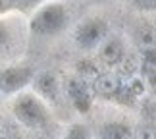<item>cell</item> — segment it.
I'll return each mask as SVG.
<instances>
[{
    "label": "cell",
    "mask_w": 156,
    "mask_h": 139,
    "mask_svg": "<svg viewBox=\"0 0 156 139\" xmlns=\"http://www.w3.org/2000/svg\"><path fill=\"white\" fill-rule=\"evenodd\" d=\"M66 23H68L66 8L58 2H52L35 12V16L31 17V23H29V29L37 37H52V35H58L62 31Z\"/></svg>",
    "instance_id": "cell-1"
},
{
    "label": "cell",
    "mask_w": 156,
    "mask_h": 139,
    "mask_svg": "<svg viewBox=\"0 0 156 139\" xmlns=\"http://www.w3.org/2000/svg\"><path fill=\"white\" fill-rule=\"evenodd\" d=\"M12 110H14V116L20 120L23 126H27V128H41V126H44L46 120H48L46 106L31 93H25V95L17 97Z\"/></svg>",
    "instance_id": "cell-2"
},
{
    "label": "cell",
    "mask_w": 156,
    "mask_h": 139,
    "mask_svg": "<svg viewBox=\"0 0 156 139\" xmlns=\"http://www.w3.org/2000/svg\"><path fill=\"white\" fill-rule=\"evenodd\" d=\"M106 33H108V23L100 17H91L75 29V43L83 50H89V48L102 43L106 39Z\"/></svg>",
    "instance_id": "cell-3"
},
{
    "label": "cell",
    "mask_w": 156,
    "mask_h": 139,
    "mask_svg": "<svg viewBox=\"0 0 156 139\" xmlns=\"http://www.w3.org/2000/svg\"><path fill=\"white\" fill-rule=\"evenodd\" d=\"M33 79V70L27 66H12L0 71V91L2 93H17Z\"/></svg>",
    "instance_id": "cell-4"
},
{
    "label": "cell",
    "mask_w": 156,
    "mask_h": 139,
    "mask_svg": "<svg viewBox=\"0 0 156 139\" xmlns=\"http://www.w3.org/2000/svg\"><path fill=\"white\" fill-rule=\"evenodd\" d=\"M94 91L97 95L104 97V99H118L123 91V83L122 79L112 74V71H106V74H98L97 79H94Z\"/></svg>",
    "instance_id": "cell-5"
},
{
    "label": "cell",
    "mask_w": 156,
    "mask_h": 139,
    "mask_svg": "<svg viewBox=\"0 0 156 139\" xmlns=\"http://www.w3.org/2000/svg\"><path fill=\"white\" fill-rule=\"evenodd\" d=\"M68 93L71 97V102L75 104V108L79 112H87L89 108H91L93 97H91V91H89L87 83L83 79H77V77L69 79L68 81Z\"/></svg>",
    "instance_id": "cell-6"
},
{
    "label": "cell",
    "mask_w": 156,
    "mask_h": 139,
    "mask_svg": "<svg viewBox=\"0 0 156 139\" xmlns=\"http://www.w3.org/2000/svg\"><path fill=\"white\" fill-rule=\"evenodd\" d=\"M98 56H100V60H102L106 66H118L123 60V56H125V45H123V41L118 39V37L104 39L102 45H100Z\"/></svg>",
    "instance_id": "cell-7"
},
{
    "label": "cell",
    "mask_w": 156,
    "mask_h": 139,
    "mask_svg": "<svg viewBox=\"0 0 156 139\" xmlns=\"http://www.w3.org/2000/svg\"><path fill=\"white\" fill-rule=\"evenodd\" d=\"M104 139H131V130L122 122H110L102 128Z\"/></svg>",
    "instance_id": "cell-8"
},
{
    "label": "cell",
    "mask_w": 156,
    "mask_h": 139,
    "mask_svg": "<svg viewBox=\"0 0 156 139\" xmlns=\"http://www.w3.org/2000/svg\"><path fill=\"white\" fill-rule=\"evenodd\" d=\"M143 75L147 77V81L154 85L156 81V56H154V50H147L145 58H143Z\"/></svg>",
    "instance_id": "cell-9"
},
{
    "label": "cell",
    "mask_w": 156,
    "mask_h": 139,
    "mask_svg": "<svg viewBox=\"0 0 156 139\" xmlns=\"http://www.w3.org/2000/svg\"><path fill=\"white\" fill-rule=\"evenodd\" d=\"M39 91L46 95V97H52L54 93H56V79H54L52 74H43L39 77Z\"/></svg>",
    "instance_id": "cell-10"
},
{
    "label": "cell",
    "mask_w": 156,
    "mask_h": 139,
    "mask_svg": "<svg viewBox=\"0 0 156 139\" xmlns=\"http://www.w3.org/2000/svg\"><path fill=\"white\" fill-rule=\"evenodd\" d=\"M66 139H91V131L83 124H73V126H69Z\"/></svg>",
    "instance_id": "cell-11"
},
{
    "label": "cell",
    "mask_w": 156,
    "mask_h": 139,
    "mask_svg": "<svg viewBox=\"0 0 156 139\" xmlns=\"http://www.w3.org/2000/svg\"><path fill=\"white\" fill-rule=\"evenodd\" d=\"M137 8H141V10H154L156 8V0H131Z\"/></svg>",
    "instance_id": "cell-12"
},
{
    "label": "cell",
    "mask_w": 156,
    "mask_h": 139,
    "mask_svg": "<svg viewBox=\"0 0 156 139\" xmlns=\"http://www.w3.org/2000/svg\"><path fill=\"white\" fill-rule=\"evenodd\" d=\"M137 139H154L152 126H151V128H148V126H143V128H139V131H137Z\"/></svg>",
    "instance_id": "cell-13"
},
{
    "label": "cell",
    "mask_w": 156,
    "mask_h": 139,
    "mask_svg": "<svg viewBox=\"0 0 156 139\" xmlns=\"http://www.w3.org/2000/svg\"><path fill=\"white\" fill-rule=\"evenodd\" d=\"M8 39H10V31H8V27L4 25V21H0V46L8 43Z\"/></svg>",
    "instance_id": "cell-14"
},
{
    "label": "cell",
    "mask_w": 156,
    "mask_h": 139,
    "mask_svg": "<svg viewBox=\"0 0 156 139\" xmlns=\"http://www.w3.org/2000/svg\"><path fill=\"white\" fill-rule=\"evenodd\" d=\"M16 6V0H0V14H6Z\"/></svg>",
    "instance_id": "cell-15"
},
{
    "label": "cell",
    "mask_w": 156,
    "mask_h": 139,
    "mask_svg": "<svg viewBox=\"0 0 156 139\" xmlns=\"http://www.w3.org/2000/svg\"><path fill=\"white\" fill-rule=\"evenodd\" d=\"M27 2H31V4H33V2H39V0H27Z\"/></svg>",
    "instance_id": "cell-16"
}]
</instances>
